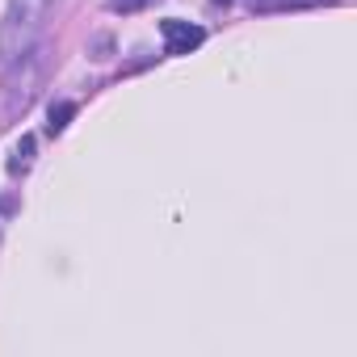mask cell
<instances>
[{
    "instance_id": "5b68a950",
    "label": "cell",
    "mask_w": 357,
    "mask_h": 357,
    "mask_svg": "<svg viewBox=\"0 0 357 357\" xmlns=\"http://www.w3.org/2000/svg\"><path fill=\"white\" fill-rule=\"evenodd\" d=\"M72 118H76V105H72V101H59V105H51V114H47V130H51V135H63Z\"/></svg>"
},
{
    "instance_id": "52a82bcc",
    "label": "cell",
    "mask_w": 357,
    "mask_h": 357,
    "mask_svg": "<svg viewBox=\"0 0 357 357\" xmlns=\"http://www.w3.org/2000/svg\"><path fill=\"white\" fill-rule=\"evenodd\" d=\"M105 5L114 9V13H135V9H143L147 0H105Z\"/></svg>"
},
{
    "instance_id": "277c9868",
    "label": "cell",
    "mask_w": 357,
    "mask_h": 357,
    "mask_svg": "<svg viewBox=\"0 0 357 357\" xmlns=\"http://www.w3.org/2000/svg\"><path fill=\"white\" fill-rule=\"evenodd\" d=\"M257 13H273V9H311V5H332V0H248Z\"/></svg>"
},
{
    "instance_id": "6da1fadb",
    "label": "cell",
    "mask_w": 357,
    "mask_h": 357,
    "mask_svg": "<svg viewBox=\"0 0 357 357\" xmlns=\"http://www.w3.org/2000/svg\"><path fill=\"white\" fill-rule=\"evenodd\" d=\"M47 72H51V51L47 47H30L26 55H17L9 63L5 80H0V122H17L34 105L38 89L47 84Z\"/></svg>"
},
{
    "instance_id": "7a4b0ae2",
    "label": "cell",
    "mask_w": 357,
    "mask_h": 357,
    "mask_svg": "<svg viewBox=\"0 0 357 357\" xmlns=\"http://www.w3.org/2000/svg\"><path fill=\"white\" fill-rule=\"evenodd\" d=\"M51 5L55 0H9L5 22H0V59L13 63L17 55H26L38 43L43 26L51 17Z\"/></svg>"
},
{
    "instance_id": "3957f363",
    "label": "cell",
    "mask_w": 357,
    "mask_h": 357,
    "mask_svg": "<svg viewBox=\"0 0 357 357\" xmlns=\"http://www.w3.org/2000/svg\"><path fill=\"white\" fill-rule=\"evenodd\" d=\"M160 34H164V51L168 55H190L194 47H202V26H194V22H176V17H168V22H160Z\"/></svg>"
},
{
    "instance_id": "ba28073f",
    "label": "cell",
    "mask_w": 357,
    "mask_h": 357,
    "mask_svg": "<svg viewBox=\"0 0 357 357\" xmlns=\"http://www.w3.org/2000/svg\"><path fill=\"white\" fill-rule=\"evenodd\" d=\"M215 5H231V0H215Z\"/></svg>"
},
{
    "instance_id": "8992f818",
    "label": "cell",
    "mask_w": 357,
    "mask_h": 357,
    "mask_svg": "<svg viewBox=\"0 0 357 357\" xmlns=\"http://www.w3.org/2000/svg\"><path fill=\"white\" fill-rule=\"evenodd\" d=\"M30 160H34V139H30V135H22V143H17V151H13L9 168H13V172H26V168H30Z\"/></svg>"
}]
</instances>
